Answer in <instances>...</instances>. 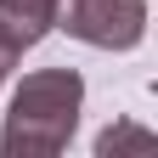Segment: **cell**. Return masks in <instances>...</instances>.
Returning a JSON list of instances; mask_svg holds the SVG:
<instances>
[{
	"label": "cell",
	"mask_w": 158,
	"mask_h": 158,
	"mask_svg": "<svg viewBox=\"0 0 158 158\" xmlns=\"http://www.w3.org/2000/svg\"><path fill=\"white\" fill-rule=\"evenodd\" d=\"M56 28L96 51H135L147 34V0H56Z\"/></svg>",
	"instance_id": "2"
},
{
	"label": "cell",
	"mask_w": 158,
	"mask_h": 158,
	"mask_svg": "<svg viewBox=\"0 0 158 158\" xmlns=\"http://www.w3.org/2000/svg\"><path fill=\"white\" fill-rule=\"evenodd\" d=\"M118 147H152V135L147 130H135V124H107L102 135H96V152H118Z\"/></svg>",
	"instance_id": "4"
},
{
	"label": "cell",
	"mask_w": 158,
	"mask_h": 158,
	"mask_svg": "<svg viewBox=\"0 0 158 158\" xmlns=\"http://www.w3.org/2000/svg\"><path fill=\"white\" fill-rule=\"evenodd\" d=\"M11 62H17V51L6 45V34H0V85H6V73H11Z\"/></svg>",
	"instance_id": "5"
},
{
	"label": "cell",
	"mask_w": 158,
	"mask_h": 158,
	"mask_svg": "<svg viewBox=\"0 0 158 158\" xmlns=\"http://www.w3.org/2000/svg\"><path fill=\"white\" fill-rule=\"evenodd\" d=\"M56 28V0H0V34L6 45L23 56Z\"/></svg>",
	"instance_id": "3"
},
{
	"label": "cell",
	"mask_w": 158,
	"mask_h": 158,
	"mask_svg": "<svg viewBox=\"0 0 158 158\" xmlns=\"http://www.w3.org/2000/svg\"><path fill=\"white\" fill-rule=\"evenodd\" d=\"M79 107H85V79L73 68L23 73L0 124V158H56L79 130Z\"/></svg>",
	"instance_id": "1"
}]
</instances>
